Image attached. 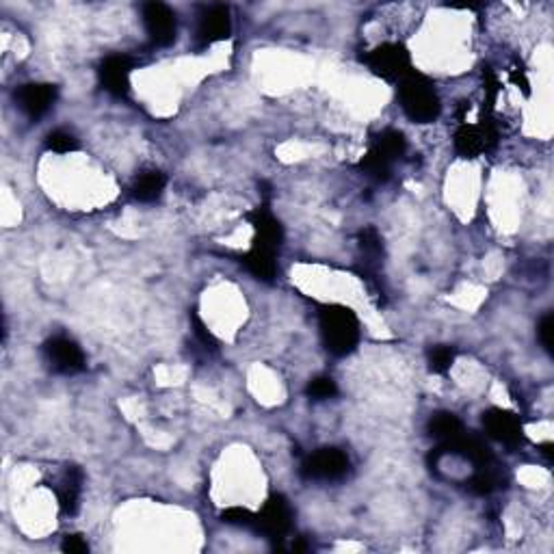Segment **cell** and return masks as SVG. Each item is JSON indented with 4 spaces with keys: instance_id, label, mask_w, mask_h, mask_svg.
I'll list each match as a JSON object with an SVG mask.
<instances>
[{
    "instance_id": "obj_24",
    "label": "cell",
    "mask_w": 554,
    "mask_h": 554,
    "mask_svg": "<svg viewBox=\"0 0 554 554\" xmlns=\"http://www.w3.org/2000/svg\"><path fill=\"white\" fill-rule=\"evenodd\" d=\"M357 240H360V249L366 258L377 260L381 256V252H384V245H381V237L377 232V228H364Z\"/></svg>"
},
{
    "instance_id": "obj_20",
    "label": "cell",
    "mask_w": 554,
    "mask_h": 554,
    "mask_svg": "<svg viewBox=\"0 0 554 554\" xmlns=\"http://www.w3.org/2000/svg\"><path fill=\"white\" fill-rule=\"evenodd\" d=\"M371 145H372V148L379 150L381 154L386 156V159L392 160V163H394V160H399L401 156H403L405 152H407L405 135L401 130H396V129L381 130L379 135L372 137Z\"/></svg>"
},
{
    "instance_id": "obj_25",
    "label": "cell",
    "mask_w": 554,
    "mask_h": 554,
    "mask_svg": "<svg viewBox=\"0 0 554 554\" xmlns=\"http://www.w3.org/2000/svg\"><path fill=\"white\" fill-rule=\"evenodd\" d=\"M222 522L228 524V527H237V528H254L256 513H252L249 509H243V507H228L222 513Z\"/></svg>"
},
{
    "instance_id": "obj_9",
    "label": "cell",
    "mask_w": 554,
    "mask_h": 554,
    "mask_svg": "<svg viewBox=\"0 0 554 554\" xmlns=\"http://www.w3.org/2000/svg\"><path fill=\"white\" fill-rule=\"evenodd\" d=\"M230 33H232V18H230V9L225 4H210V7L202 9L198 31H195V42L199 48L223 42L230 37Z\"/></svg>"
},
{
    "instance_id": "obj_27",
    "label": "cell",
    "mask_w": 554,
    "mask_h": 554,
    "mask_svg": "<svg viewBox=\"0 0 554 554\" xmlns=\"http://www.w3.org/2000/svg\"><path fill=\"white\" fill-rule=\"evenodd\" d=\"M552 333H554V316L548 312V315L543 316L537 325L539 342H542L543 349H546L548 353H552Z\"/></svg>"
},
{
    "instance_id": "obj_8",
    "label": "cell",
    "mask_w": 554,
    "mask_h": 554,
    "mask_svg": "<svg viewBox=\"0 0 554 554\" xmlns=\"http://www.w3.org/2000/svg\"><path fill=\"white\" fill-rule=\"evenodd\" d=\"M43 355L59 375H78L85 371V353L67 336H52L43 342Z\"/></svg>"
},
{
    "instance_id": "obj_4",
    "label": "cell",
    "mask_w": 554,
    "mask_h": 554,
    "mask_svg": "<svg viewBox=\"0 0 554 554\" xmlns=\"http://www.w3.org/2000/svg\"><path fill=\"white\" fill-rule=\"evenodd\" d=\"M293 507L282 494H273L267 503L262 504L260 513H256V522H254V531L264 535L273 542H282L284 537L291 533L293 528Z\"/></svg>"
},
{
    "instance_id": "obj_2",
    "label": "cell",
    "mask_w": 554,
    "mask_h": 554,
    "mask_svg": "<svg viewBox=\"0 0 554 554\" xmlns=\"http://www.w3.org/2000/svg\"><path fill=\"white\" fill-rule=\"evenodd\" d=\"M399 102L414 124H433L442 115V100L435 91V85L416 70H411L399 82Z\"/></svg>"
},
{
    "instance_id": "obj_15",
    "label": "cell",
    "mask_w": 554,
    "mask_h": 554,
    "mask_svg": "<svg viewBox=\"0 0 554 554\" xmlns=\"http://www.w3.org/2000/svg\"><path fill=\"white\" fill-rule=\"evenodd\" d=\"M240 262H243V267L247 269V271L252 273L258 282H264V284L276 282L277 260H276V252H271V249L252 245V249L240 258Z\"/></svg>"
},
{
    "instance_id": "obj_14",
    "label": "cell",
    "mask_w": 554,
    "mask_h": 554,
    "mask_svg": "<svg viewBox=\"0 0 554 554\" xmlns=\"http://www.w3.org/2000/svg\"><path fill=\"white\" fill-rule=\"evenodd\" d=\"M82 470L78 465H70L66 472L61 474L59 483L55 485V494L59 500V509H61L63 516H74L78 511V503H81V492H82Z\"/></svg>"
},
{
    "instance_id": "obj_21",
    "label": "cell",
    "mask_w": 554,
    "mask_h": 554,
    "mask_svg": "<svg viewBox=\"0 0 554 554\" xmlns=\"http://www.w3.org/2000/svg\"><path fill=\"white\" fill-rule=\"evenodd\" d=\"M429 371L435 372V375H446L450 369H453L455 364V357H457V353H455L453 347L449 345H438L433 347V349L429 351Z\"/></svg>"
},
{
    "instance_id": "obj_28",
    "label": "cell",
    "mask_w": 554,
    "mask_h": 554,
    "mask_svg": "<svg viewBox=\"0 0 554 554\" xmlns=\"http://www.w3.org/2000/svg\"><path fill=\"white\" fill-rule=\"evenodd\" d=\"M61 550L70 554H85L90 552V543L82 539V535H66L61 543Z\"/></svg>"
},
{
    "instance_id": "obj_11",
    "label": "cell",
    "mask_w": 554,
    "mask_h": 554,
    "mask_svg": "<svg viewBox=\"0 0 554 554\" xmlns=\"http://www.w3.org/2000/svg\"><path fill=\"white\" fill-rule=\"evenodd\" d=\"M57 87L48 82H27V85L16 90L18 109L28 117V120H39L55 106Z\"/></svg>"
},
{
    "instance_id": "obj_13",
    "label": "cell",
    "mask_w": 554,
    "mask_h": 554,
    "mask_svg": "<svg viewBox=\"0 0 554 554\" xmlns=\"http://www.w3.org/2000/svg\"><path fill=\"white\" fill-rule=\"evenodd\" d=\"M130 74H132V59L126 55H111L100 63V76L102 87L111 93V96L124 98L130 91Z\"/></svg>"
},
{
    "instance_id": "obj_10",
    "label": "cell",
    "mask_w": 554,
    "mask_h": 554,
    "mask_svg": "<svg viewBox=\"0 0 554 554\" xmlns=\"http://www.w3.org/2000/svg\"><path fill=\"white\" fill-rule=\"evenodd\" d=\"M483 426L489 438L504 446H511L513 449V446H519L524 442L522 420L513 411L492 407V410H488L483 414Z\"/></svg>"
},
{
    "instance_id": "obj_16",
    "label": "cell",
    "mask_w": 554,
    "mask_h": 554,
    "mask_svg": "<svg viewBox=\"0 0 554 554\" xmlns=\"http://www.w3.org/2000/svg\"><path fill=\"white\" fill-rule=\"evenodd\" d=\"M165 186H167V176L163 174V171L150 169V171H144V174L135 180V184L130 186V195L137 199V202L150 204V202H156V199L163 195Z\"/></svg>"
},
{
    "instance_id": "obj_1",
    "label": "cell",
    "mask_w": 554,
    "mask_h": 554,
    "mask_svg": "<svg viewBox=\"0 0 554 554\" xmlns=\"http://www.w3.org/2000/svg\"><path fill=\"white\" fill-rule=\"evenodd\" d=\"M318 332L325 349L336 357H345L360 345V321L351 308L332 303L318 312Z\"/></svg>"
},
{
    "instance_id": "obj_23",
    "label": "cell",
    "mask_w": 554,
    "mask_h": 554,
    "mask_svg": "<svg viewBox=\"0 0 554 554\" xmlns=\"http://www.w3.org/2000/svg\"><path fill=\"white\" fill-rule=\"evenodd\" d=\"M46 148L51 152H57V154H70V152L78 150V139L72 135V132L57 129V130L48 132Z\"/></svg>"
},
{
    "instance_id": "obj_19",
    "label": "cell",
    "mask_w": 554,
    "mask_h": 554,
    "mask_svg": "<svg viewBox=\"0 0 554 554\" xmlns=\"http://www.w3.org/2000/svg\"><path fill=\"white\" fill-rule=\"evenodd\" d=\"M392 160L386 159L379 150L369 145L366 154L362 156L360 163H357V169L366 176V178L375 180V183H388L392 176Z\"/></svg>"
},
{
    "instance_id": "obj_29",
    "label": "cell",
    "mask_w": 554,
    "mask_h": 554,
    "mask_svg": "<svg viewBox=\"0 0 554 554\" xmlns=\"http://www.w3.org/2000/svg\"><path fill=\"white\" fill-rule=\"evenodd\" d=\"M511 81L516 82V85H522L524 93H531V90H528V81H527V76H524V72L511 70Z\"/></svg>"
},
{
    "instance_id": "obj_26",
    "label": "cell",
    "mask_w": 554,
    "mask_h": 554,
    "mask_svg": "<svg viewBox=\"0 0 554 554\" xmlns=\"http://www.w3.org/2000/svg\"><path fill=\"white\" fill-rule=\"evenodd\" d=\"M191 327H193L195 338H198V340L202 342L206 349H210V351H217L219 349L217 338H215L213 332H210L208 327L204 325V321H202V318H199V315L195 310L191 312Z\"/></svg>"
},
{
    "instance_id": "obj_18",
    "label": "cell",
    "mask_w": 554,
    "mask_h": 554,
    "mask_svg": "<svg viewBox=\"0 0 554 554\" xmlns=\"http://www.w3.org/2000/svg\"><path fill=\"white\" fill-rule=\"evenodd\" d=\"M500 483H503V472L492 462L488 465H479L472 477L465 480V488L472 494H477V496H489V494L496 492Z\"/></svg>"
},
{
    "instance_id": "obj_12",
    "label": "cell",
    "mask_w": 554,
    "mask_h": 554,
    "mask_svg": "<svg viewBox=\"0 0 554 554\" xmlns=\"http://www.w3.org/2000/svg\"><path fill=\"white\" fill-rule=\"evenodd\" d=\"M247 222L252 223L254 232H256L254 245L271 249V252L277 254L279 247L284 245V228L276 215H273L267 206H258L252 213H247Z\"/></svg>"
},
{
    "instance_id": "obj_5",
    "label": "cell",
    "mask_w": 554,
    "mask_h": 554,
    "mask_svg": "<svg viewBox=\"0 0 554 554\" xmlns=\"http://www.w3.org/2000/svg\"><path fill=\"white\" fill-rule=\"evenodd\" d=\"M496 144V126L489 120H480V124H465V121H462L453 137V148L462 159H477L483 152L492 150Z\"/></svg>"
},
{
    "instance_id": "obj_7",
    "label": "cell",
    "mask_w": 554,
    "mask_h": 554,
    "mask_svg": "<svg viewBox=\"0 0 554 554\" xmlns=\"http://www.w3.org/2000/svg\"><path fill=\"white\" fill-rule=\"evenodd\" d=\"M141 18H144V27L152 46L167 48L176 42V35H178V18H176L174 9L167 7L165 3L144 4Z\"/></svg>"
},
{
    "instance_id": "obj_17",
    "label": "cell",
    "mask_w": 554,
    "mask_h": 554,
    "mask_svg": "<svg viewBox=\"0 0 554 554\" xmlns=\"http://www.w3.org/2000/svg\"><path fill=\"white\" fill-rule=\"evenodd\" d=\"M426 433L433 440H438L440 444H449L464 433V425L462 420L455 414H450V411H438V414L431 416L429 423H426Z\"/></svg>"
},
{
    "instance_id": "obj_3",
    "label": "cell",
    "mask_w": 554,
    "mask_h": 554,
    "mask_svg": "<svg viewBox=\"0 0 554 554\" xmlns=\"http://www.w3.org/2000/svg\"><path fill=\"white\" fill-rule=\"evenodd\" d=\"M366 66L386 82H401L411 72V55L399 42H386L366 55Z\"/></svg>"
},
{
    "instance_id": "obj_6",
    "label": "cell",
    "mask_w": 554,
    "mask_h": 554,
    "mask_svg": "<svg viewBox=\"0 0 554 554\" xmlns=\"http://www.w3.org/2000/svg\"><path fill=\"white\" fill-rule=\"evenodd\" d=\"M351 462L340 449H318L301 464V477L308 480H340L349 474Z\"/></svg>"
},
{
    "instance_id": "obj_22",
    "label": "cell",
    "mask_w": 554,
    "mask_h": 554,
    "mask_svg": "<svg viewBox=\"0 0 554 554\" xmlns=\"http://www.w3.org/2000/svg\"><path fill=\"white\" fill-rule=\"evenodd\" d=\"M306 396L312 401H330L338 396V386L332 377H315L308 381Z\"/></svg>"
}]
</instances>
